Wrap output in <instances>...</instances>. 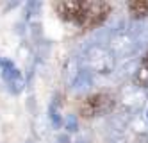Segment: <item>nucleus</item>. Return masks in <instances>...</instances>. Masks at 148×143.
<instances>
[{
    "label": "nucleus",
    "instance_id": "f257e3e1",
    "mask_svg": "<svg viewBox=\"0 0 148 143\" xmlns=\"http://www.w3.org/2000/svg\"><path fill=\"white\" fill-rule=\"evenodd\" d=\"M84 63H86V70H91L95 73H102V75H109L111 72H114L116 57L109 52L107 47L91 45V47H88L86 54H84Z\"/></svg>",
    "mask_w": 148,
    "mask_h": 143
},
{
    "label": "nucleus",
    "instance_id": "f03ea898",
    "mask_svg": "<svg viewBox=\"0 0 148 143\" xmlns=\"http://www.w3.org/2000/svg\"><path fill=\"white\" fill-rule=\"evenodd\" d=\"M107 48L114 57H120V59H127V57L136 56V54L139 52L132 34L129 30H121V32L112 34L109 38V47Z\"/></svg>",
    "mask_w": 148,
    "mask_h": 143
},
{
    "label": "nucleus",
    "instance_id": "7ed1b4c3",
    "mask_svg": "<svg viewBox=\"0 0 148 143\" xmlns=\"http://www.w3.org/2000/svg\"><path fill=\"white\" fill-rule=\"evenodd\" d=\"M112 97L111 95H105V93H98V95H93L91 98H88V102L84 104L82 111L86 113L88 116H93V115H100V113H105L112 107Z\"/></svg>",
    "mask_w": 148,
    "mask_h": 143
},
{
    "label": "nucleus",
    "instance_id": "20e7f679",
    "mask_svg": "<svg viewBox=\"0 0 148 143\" xmlns=\"http://www.w3.org/2000/svg\"><path fill=\"white\" fill-rule=\"evenodd\" d=\"M145 100H146V95L139 90V88H129V90L123 91V97H121V107L134 115V113H137V111L143 107Z\"/></svg>",
    "mask_w": 148,
    "mask_h": 143
},
{
    "label": "nucleus",
    "instance_id": "39448f33",
    "mask_svg": "<svg viewBox=\"0 0 148 143\" xmlns=\"http://www.w3.org/2000/svg\"><path fill=\"white\" fill-rule=\"evenodd\" d=\"M130 34L137 45V50H143L148 47V21L137 20L130 25Z\"/></svg>",
    "mask_w": 148,
    "mask_h": 143
},
{
    "label": "nucleus",
    "instance_id": "423d86ee",
    "mask_svg": "<svg viewBox=\"0 0 148 143\" xmlns=\"http://www.w3.org/2000/svg\"><path fill=\"white\" fill-rule=\"evenodd\" d=\"M91 86H93V75H91V72L86 70V68H82L79 72V75H77V79L73 81L71 90L75 91V93H84V91H88Z\"/></svg>",
    "mask_w": 148,
    "mask_h": 143
},
{
    "label": "nucleus",
    "instance_id": "0eeeda50",
    "mask_svg": "<svg viewBox=\"0 0 148 143\" xmlns=\"http://www.w3.org/2000/svg\"><path fill=\"white\" fill-rule=\"evenodd\" d=\"M137 63H139V57H136V56H130V57H127V59H121L118 77H120V79H125V77H130V75L134 77L136 70L139 68V66H137Z\"/></svg>",
    "mask_w": 148,
    "mask_h": 143
},
{
    "label": "nucleus",
    "instance_id": "6e6552de",
    "mask_svg": "<svg viewBox=\"0 0 148 143\" xmlns=\"http://www.w3.org/2000/svg\"><path fill=\"white\" fill-rule=\"evenodd\" d=\"M80 70H82V66H80V61L77 57H73V59L68 61V64H66V82L70 86L73 84V81L77 79V75H79Z\"/></svg>",
    "mask_w": 148,
    "mask_h": 143
},
{
    "label": "nucleus",
    "instance_id": "1a4fd4ad",
    "mask_svg": "<svg viewBox=\"0 0 148 143\" xmlns=\"http://www.w3.org/2000/svg\"><path fill=\"white\" fill-rule=\"evenodd\" d=\"M7 84H9V91L16 95V93H20V91L23 90V86H25V79H23V75L16 70V72H14V75L7 81Z\"/></svg>",
    "mask_w": 148,
    "mask_h": 143
},
{
    "label": "nucleus",
    "instance_id": "9d476101",
    "mask_svg": "<svg viewBox=\"0 0 148 143\" xmlns=\"http://www.w3.org/2000/svg\"><path fill=\"white\" fill-rule=\"evenodd\" d=\"M134 84L136 88H148V64L146 66H139L134 73Z\"/></svg>",
    "mask_w": 148,
    "mask_h": 143
},
{
    "label": "nucleus",
    "instance_id": "9b49d317",
    "mask_svg": "<svg viewBox=\"0 0 148 143\" xmlns=\"http://www.w3.org/2000/svg\"><path fill=\"white\" fill-rule=\"evenodd\" d=\"M129 9H130V13L136 18H145V16H148V2H143V0L129 4Z\"/></svg>",
    "mask_w": 148,
    "mask_h": 143
},
{
    "label": "nucleus",
    "instance_id": "f8f14e48",
    "mask_svg": "<svg viewBox=\"0 0 148 143\" xmlns=\"http://www.w3.org/2000/svg\"><path fill=\"white\" fill-rule=\"evenodd\" d=\"M64 127L68 133H75V131L79 129V122H77V116L75 115H68L64 118Z\"/></svg>",
    "mask_w": 148,
    "mask_h": 143
},
{
    "label": "nucleus",
    "instance_id": "ddd939ff",
    "mask_svg": "<svg viewBox=\"0 0 148 143\" xmlns=\"http://www.w3.org/2000/svg\"><path fill=\"white\" fill-rule=\"evenodd\" d=\"M50 122H52V125H54L56 129H59L61 124H62V120H61V115H59V111H57V107H54V106L50 107Z\"/></svg>",
    "mask_w": 148,
    "mask_h": 143
},
{
    "label": "nucleus",
    "instance_id": "4468645a",
    "mask_svg": "<svg viewBox=\"0 0 148 143\" xmlns=\"http://www.w3.org/2000/svg\"><path fill=\"white\" fill-rule=\"evenodd\" d=\"M39 9H41V4H39V2H29L27 7H25L27 18H29V16H36V15L39 13Z\"/></svg>",
    "mask_w": 148,
    "mask_h": 143
},
{
    "label": "nucleus",
    "instance_id": "2eb2a0df",
    "mask_svg": "<svg viewBox=\"0 0 148 143\" xmlns=\"http://www.w3.org/2000/svg\"><path fill=\"white\" fill-rule=\"evenodd\" d=\"M134 143H148V136L145 133H139V134L134 138Z\"/></svg>",
    "mask_w": 148,
    "mask_h": 143
},
{
    "label": "nucleus",
    "instance_id": "dca6fc26",
    "mask_svg": "<svg viewBox=\"0 0 148 143\" xmlns=\"http://www.w3.org/2000/svg\"><path fill=\"white\" fill-rule=\"evenodd\" d=\"M57 141L59 143H70V138H68V134H59L57 136Z\"/></svg>",
    "mask_w": 148,
    "mask_h": 143
},
{
    "label": "nucleus",
    "instance_id": "f3484780",
    "mask_svg": "<svg viewBox=\"0 0 148 143\" xmlns=\"http://www.w3.org/2000/svg\"><path fill=\"white\" fill-rule=\"evenodd\" d=\"M111 143H127V140L123 138V136H120V134H116L114 138H112V141Z\"/></svg>",
    "mask_w": 148,
    "mask_h": 143
},
{
    "label": "nucleus",
    "instance_id": "a211bd4d",
    "mask_svg": "<svg viewBox=\"0 0 148 143\" xmlns=\"http://www.w3.org/2000/svg\"><path fill=\"white\" fill-rule=\"evenodd\" d=\"M75 143H88V141H84V140H79V141H75Z\"/></svg>",
    "mask_w": 148,
    "mask_h": 143
},
{
    "label": "nucleus",
    "instance_id": "6ab92c4d",
    "mask_svg": "<svg viewBox=\"0 0 148 143\" xmlns=\"http://www.w3.org/2000/svg\"><path fill=\"white\" fill-rule=\"evenodd\" d=\"M146 122H148V111H146Z\"/></svg>",
    "mask_w": 148,
    "mask_h": 143
},
{
    "label": "nucleus",
    "instance_id": "aec40b11",
    "mask_svg": "<svg viewBox=\"0 0 148 143\" xmlns=\"http://www.w3.org/2000/svg\"><path fill=\"white\" fill-rule=\"evenodd\" d=\"M27 143H32V141H27Z\"/></svg>",
    "mask_w": 148,
    "mask_h": 143
},
{
    "label": "nucleus",
    "instance_id": "412c9836",
    "mask_svg": "<svg viewBox=\"0 0 148 143\" xmlns=\"http://www.w3.org/2000/svg\"><path fill=\"white\" fill-rule=\"evenodd\" d=\"M146 63H148V57H146Z\"/></svg>",
    "mask_w": 148,
    "mask_h": 143
},
{
    "label": "nucleus",
    "instance_id": "4be33fe9",
    "mask_svg": "<svg viewBox=\"0 0 148 143\" xmlns=\"http://www.w3.org/2000/svg\"><path fill=\"white\" fill-rule=\"evenodd\" d=\"M0 61H2V59H0Z\"/></svg>",
    "mask_w": 148,
    "mask_h": 143
}]
</instances>
